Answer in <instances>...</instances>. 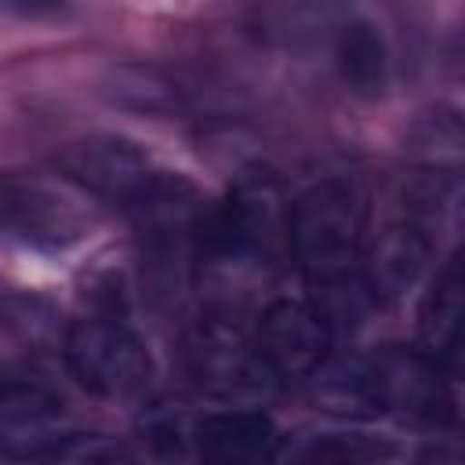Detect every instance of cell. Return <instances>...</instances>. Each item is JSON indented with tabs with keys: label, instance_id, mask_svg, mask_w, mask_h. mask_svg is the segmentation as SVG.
<instances>
[{
	"label": "cell",
	"instance_id": "1",
	"mask_svg": "<svg viewBox=\"0 0 465 465\" xmlns=\"http://www.w3.org/2000/svg\"><path fill=\"white\" fill-rule=\"evenodd\" d=\"M367 236V196L356 182H320L287 203V247L309 280L356 269Z\"/></svg>",
	"mask_w": 465,
	"mask_h": 465
},
{
	"label": "cell",
	"instance_id": "2",
	"mask_svg": "<svg viewBox=\"0 0 465 465\" xmlns=\"http://www.w3.org/2000/svg\"><path fill=\"white\" fill-rule=\"evenodd\" d=\"M65 363L73 378L102 400H131L145 392L153 378V360L145 341L113 316H91L69 327Z\"/></svg>",
	"mask_w": 465,
	"mask_h": 465
},
{
	"label": "cell",
	"instance_id": "3",
	"mask_svg": "<svg viewBox=\"0 0 465 465\" xmlns=\"http://www.w3.org/2000/svg\"><path fill=\"white\" fill-rule=\"evenodd\" d=\"M371 414H400L425 425H443L454 418V396L447 389V371L432 363L421 349L385 345L371 356H356Z\"/></svg>",
	"mask_w": 465,
	"mask_h": 465
},
{
	"label": "cell",
	"instance_id": "4",
	"mask_svg": "<svg viewBox=\"0 0 465 465\" xmlns=\"http://www.w3.org/2000/svg\"><path fill=\"white\" fill-rule=\"evenodd\" d=\"M185 367L200 389L222 400H254L280 385V378L262 360L254 334L222 316L200 320L185 334Z\"/></svg>",
	"mask_w": 465,
	"mask_h": 465
},
{
	"label": "cell",
	"instance_id": "5",
	"mask_svg": "<svg viewBox=\"0 0 465 465\" xmlns=\"http://www.w3.org/2000/svg\"><path fill=\"white\" fill-rule=\"evenodd\" d=\"M207 240L222 258L272 262L280 243H287V203L269 178L240 182L211 225H203Z\"/></svg>",
	"mask_w": 465,
	"mask_h": 465
},
{
	"label": "cell",
	"instance_id": "6",
	"mask_svg": "<svg viewBox=\"0 0 465 465\" xmlns=\"http://www.w3.org/2000/svg\"><path fill=\"white\" fill-rule=\"evenodd\" d=\"M331 338L334 331L323 323V316L298 298L269 302L254 327V345L280 381L309 378L331 356Z\"/></svg>",
	"mask_w": 465,
	"mask_h": 465
},
{
	"label": "cell",
	"instance_id": "7",
	"mask_svg": "<svg viewBox=\"0 0 465 465\" xmlns=\"http://www.w3.org/2000/svg\"><path fill=\"white\" fill-rule=\"evenodd\" d=\"M73 421L54 392L33 381L0 389V454L7 458H58L73 440Z\"/></svg>",
	"mask_w": 465,
	"mask_h": 465
},
{
	"label": "cell",
	"instance_id": "8",
	"mask_svg": "<svg viewBox=\"0 0 465 465\" xmlns=\"http://www.w3.org/2000/svg\"><path fill=\"white\" fill-rule=\"evenodd\" d=\"M62 171L73 185L98 200H120L131 203L149 182H153V163L149 156L127 142V138H87L76 142L62 153Z\"/></svg>",
	"mask_w": 465,
	"mask_h": 465
},
{
	"label": "cell",
	"instance_id": "9",
	"mask_svg": "<svg viewBox=\"0 0 465 465\" xmlns=\"http://www.w3.org/2000/svg\"><path fill=\"white\" fill-rule=\"evenodd\" d=\"M432 258V240L421 222H400L378 232L371 251L360 262V276L374 298V305L403 298L425 272Z\"/></svg>",
	"mask_w": 465,
	"mask_h": 465
},
{
	"label": "cell",
	"instance_id": "10",
	"mask_svg": "<svg viewBox=\"0 0 465 465\" xmlns=\"http://www.w3.org/2000/svg\"><path fill=\"white\" fill-rule=\"evenodd\" d=\"M276 425L251 407L207 411L189 418V450L207 461H258L276 454Z\"/></svg>",
	"mask_w": 465,
	"mask_h": 465
},
{
	"label": "cell",
	"instance_id": "11",
	"mask_svg": "<svg viewBox=\"0 0 465 465\" xmlns=\"http://www.w3.org/2000/svg\"><path fill=\"white\" fill-rule=\"evenodd\" d=\"M418 338L421 352L440 363L447 374L458 367V349H461V262L450 258L436 272L432 287L425 291L421 312H418Z\"/></svg>",
	"mask_w": 465,
	"mask_h": 465
},
{
	"label": "cell",
	"instance_id": "12",
	"mask_svg": "<svg viewBox=\"0 0 465 465\" xmlns=\"http://www.w3.org/2000/svg\"><path fill=\"white\" fill-rule=\"evenodd\" d=\"M338 69L356 94H381L389 84V51L371 22H349L338 36Z\"/></svg>",
	"mask_w": 465,
	"mask_h": 465
},
{
	"label": "cell",
	"instance_id": "13",
	"mask_svg": "<svg viewBox=\"0 0 465 465\" xmlns=\"http://www.w3.org/2000/svg\"><path fill=\"white\" fill-rule=\"evenodd\" d=\"M11 218H15V229L22 236H47V240H65V236H76L80 229V218L73 207H58L51 193L44 189H22L18 196H11L7 203Z\"/></svg>",
	"mask_w": 465,
	"mask_h": 465
},
{
	"label": "cell",
	"instance_id": "14",
	"mask_svg": "<svg viewBox=\"0 0 465 465\" xmlns=\"http://www.w3.org/2000/svg\"><path fill=\"white\" fill-rule=\"evenodd\" d=\"M287 454L302 458V461H378V458H392L396 447L371 440V436H360V432H349V436L345 432H323L320 440H309Z\"/></svg>",
	"mask_w": 465,
	"mask_h": 465
},
{
	"label": "cell",
	"instance_id": "15",
	"mask_svg": "<svg viewBox=\"0 0 465 465\" xmlns=\"http://www.w3.org/2000/svg\"><path fill=\"white\" fill-rule=\"evenodd\" d=\"M62 7H65V0H0V11L18 15V18H44Z\"/></svg>",
	"mask_w": 465,
	"mask_h": 465
}]
</instances>
